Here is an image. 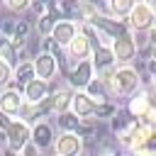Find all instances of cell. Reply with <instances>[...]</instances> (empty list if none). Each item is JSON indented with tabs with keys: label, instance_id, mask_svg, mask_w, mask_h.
Returning <instances> with one entry per match:
<instances>
[{
	"label": "cell",
	"instance_id": "obj_1",
	"mask_svg": "<svg viewBox=\"0 0 156 156\" xmlns=\"http://www.w3.org/2000/svg\"><path fill=\"white\" fill-rule=\"evenodd\" d=\"M105 88L115 98H129V95H134L141 88V76L132 66H119V68H115V73L110 76Z\"/></svg>",
	"mask_w": 156,
	"mask_h": 156
},
{
	"label": "cell",
	"instance_id": "obj_2",
	"mask_svg": "<svg viewBox=\"0 0 156 156\" xmlns=\"http://www.w3.org/2000/svg\"><path fill=\"white\" fill-rule=\"evenodd\" d=\"M90 24L98 29V34H100V37H107L110 41L129 32V27H127V22H124V20H115V17L105 15V12H98V15L90 20Z\"/></svg>",
	"mask_w": 156,
	"mask_h": 156
},
{
	"label": "cell",
	"instance_id": "obj_3",
	"mask_svg": "<svg viewBox=\"0 0 156 156\" xmlns=\"http://www.w3.org/2000/svg\"><path fill=\"white\" fill-rule=\"evenodd\" d=\"M29 132H32V127L24 119H10V124L5 129V144H7V149L22 151L29 144Z\"/></svg>",
	"mask_w": 156,
	"mask_h": 156
},
{
	"label": "cell",
	"instance_id": "obj_4",
	"mask_svg": "<svg viewBox=\"0 0 156 156\" xmlns=\"http://www.w3.org/2000/svg\"><path fill=\"white\" fill-rule=\"evenodd\" d=\"M110 51H112L115 66H117V63H119V66H129V63L134 61V56H136L134 37H132V34L127 32V34H122V37L112 39V44H110Z\"/></svg>",
	"mask_w": 156,
	"mask_h": 156
},
{
	"label": "cell",
	"instance_id": "obj_5",
	"mask_svg": "<svg viewBox=\"0 0 156 156\" xmlns=\"http://www.w3.org/2000/svg\"><path fill=\"white\" fill-rule=\"evenodd\" d=\"M154 20H156L154 17V10L146 7V5H141L136 0V5L132 7V12L127 17V27L132 32H149V29H154Z\"/></svg>",
	"mask_w": 156,
	"mask_h": 156
},
{
	"label": "cell",
	"instance_id": "obj_6",
	"mask_svg": "<svg viewBox=\"0 0 156 156\" xmlns=\"http://www.w3.org/2000/svg\"><path fill=\"white\" fill-rule=\"evenodd\" d=\"M54 151H56V156H78L80 151H83V139L76 134V132H61L56 139H54Z\"/></svg>",
	"mask_w": 156,
	"mask_h": 156
},
{
	"label": "cell",
	"instance_id": "obj_7",
	"mask_svg": "<svg viewBox=\"0 0 156 156\" xmlns=\"http://www.w3.org/2000/svg\"><path fill=\"white\" fill-rule=\"evenodd\" d=\"M32 66H34V78L39 80H51L58 73V58H54L46 51H39L37 56H32Z\"/></svg>",
	"mask_w": 156,
	"mask_h": 156
},
{
	"label": "cell",
	"instance_id": "obj_8",
	"mask_svg": "<svg viewBox=\"0 0 156 156\" xmlns=\"http://www.w3.org/2000/svg\"><path fill=\"white\" fill-rule=\"evenodd\" d=\"M95 78V71H93V63L90 58H83V61H76L68 71V83L76 88V90H85V85Z\"/></svg>",
	"mask_w": 156,
	"mask_h": 156
},
{
	"label": "cell",
	"instance_id": "obj_9",
	"mask_svg": "<svg viewBox=\"0 0 156 156\" xmlns=\"http://www.w3.org/2000/svg\"><path fill=\"white\" fill-rule=\"evenodd\" d=\"M78 34V24L76 22H71V20H58L54 27H51V32H49V39L56 44V46H68L71 44V39Z\"/></svg>",
	"mask_w": 156,
	"mask_h": 156
},
{
	"label": "cell",
	"instance_id": "obj_10",
	"mask_svg": "<svg viewBox=\"0 0 156 156\" xmlns=\"http://www.w3.org/2000/svg\"><path fill=\"white\" fill-rule=\"evenodd\" d=\"M22 107H24V98L20 90L15 88H7L0 93V112L7 115V117H15V115H22Z\"/></svg>",
	"mask_w": 156,
	"mask_h": 156
},
{
	"label": "cell",
	"instance_id": "obj_11",
	"mask_svg": "<svg viewBox=\"0 0 156 156\" xmlns=\"http://www.w3.org/2000/svg\"><path fill=\"white\" fill-rule=\"evenodd\" d=\"M54 129H51V124L49 122H37L34 127H32V132H29V141L39 149V151H44V149H49L51 144H54Z\"/></svg>",
	"mask_w": 156,
	"mask_h": 156
},
{
	"label": "cell",
	"instance_id": "obj_12",
	"mask_svg": "<svg viewBox=\"0 0 156 156\" xmlns=\"http://www.w3.org/2000/svg\"><path fill=\"white\" fill-rule=\"evenodd\" d=\"M22 98H24V102H29V105H37V102L46 100V98H49V80L32 78V80L22 88Z\"/></svg>",
	"mask_w": 156,
	"mask_h": 156
},
{
	"label": "cell",
	"instance_id": "obj_13",
	"mask_svg": "<svg viewBox=\"0 0 156 156\" xmlns=\"http://www.w3.org/2000/svg\"><path fill=\"white\" fill-rule=\"evenodd\" d=\"M149 110H154V102H151V90H136V95L134 98H129V105H127V112L134 117V119H139L141 115H146Z\"/></svg>",
	"mask_w": 156,
	"mask_h": 156
},
{
	"label": "cell",
	"instance_id": "obj_14",
	"mask_svg": "<svg viewBox=\"0 0 156 156\" xmlns=\"http://www.w3.org/2000/svg\"><path fill=\"white\" fill-rule=\"evenodd\" d=\"M76 117H93V112H95V102L83 93V90H76L73 95H71V107H68Z\"/></svg>",
	"mask_w": 156,
	"mask_h": 156
},
{
	"label": "cell",
	"instance_id": "obj_15",
	"mask_svg": "<svg viewBox=\"0 0 156 156\" xmlns=\"http://www.w3.org/2000/svg\"><path fill=\"white\" fill-rule=\"evenodd\" d=\"M66 49H68V58H71L73 63H76V61H83V58H88V56H90V51H93L90 41H88L80 32L71 39V44H68Z\"/></svg>",
	"mask_w": 156,
	"mask_h": 156
},
{
	"label": "cell",
	"instance_id": "obj_16",
	"mask_svg": "<svg viewBox=\"0 0 156 156\" xmlns=\"http://www.w3.org/2000/svg\"><path fill=\"white\" fill-rule=\"evenodd\" d=\"M71 95H73V93H68L66 88H58V90L49 93V112H51V115L66 112V110L71 107Z\"/></svg>",
	"mask_w": 156,
	"mask_h": 156
},
{
	"label": "cell",
	"instance_id": "obj_17",
	"mask_svg": "<svg viewBox=\"0 0 156 156\" xmlns=\"http://www.w3.org/2000/svg\"><path fill=\"white\" fill-rule=\"evenodd\" d=\"M95 105H100V102H107L110 100V93H107V88H105V83L100 80V78H93L88 85H85V90H83Z\"/></svg>",
	"mask_w": 156,
	"mask_h": 156
},
{
	"label": "cell",
	"instance_id": "obj_18",
	"mask_svg": "<svg viewBox=\"0 0 156 156\" xmlns=\"http://www.w3.org/2000/svg\"><path fill=\"white\" fill-rule=\"evenodd\" d=\"M136 0H107V15L115 20H127Z\"/></svg>",
	"mask_w": 156,
	"mask_h": 156
},
{
	"label": "cell",
	"instance_id": "obj_19",
	"mask_svg": "<svg viewBox=\"0 0 156 156\" xmlns=\"http://www.w3.org/2000/svg\"><path fill=\"white\" fill-rule=\"evenodd\" d=\"M29 29H32V24L27 22V20H20V22H15L12 24V32H10V41L20 49V46H27V41H29Z\"/></svg>",
	"mask_w": 156,
	"mask_h": 156
},
{
	"label": "cell",
	"instance_id": "obj_20",
	"mask_svg": "<svg viewBox=\"0 0 156 156\" xmlns=\"http://www.w3.org/2000/svg\"><path fill=\"white\" fill-rule=\"evenodd\" d=\"M32 78H34V66H32V61H20V63L15 66V71H12V80H17V85L24 88Z\"/></svg>",
	"mask_w": 156,
	"mask_h": 156
},
{
	"label": "cell",
	"instance_id": "obj_21",
	"mask_svg": "<svg viewBox=\"0 0 156 156\" xmlns=\"http://www.w3.org/2000/svg\"><path fill=\"white\" fill-rule=\"evenodd\" d=\"M0 61H5L10 66H17V46L5 34H0Z\"/></svg>",
	"mask_w": 156,
	"mask_h": 156
},
{
	"label": "cell",
	"instance_id": "obj_22",
	"mask_svg": "<svg viewBox=\"0 0 156 156\" xmlns=\"http://www.w3.org/2000/svg\"><path fill=\"white\" fill-rule=\"evenodd\" d=\"M56 122H58V129L61 132H76L78 124H80V117H76L71 110H66V112L56 115Z\"/></svg>",
	"mask_w": 156,
	"mask_h": 156
},
{
	"label": "cell",
	"instance_id": "obj_23",
	"mask_svg": "<svg viewBox=\"0 0 156 156\" xmlns=\"http://www.w3.org/2000/svg\"><path fill=\"white\" fill-rule=\"evenodd\" d=\"M115 112H117V105H112V102L107 100V102H100V105H95V112H93V117H95V119H110Z\"/></svg>",
	"mask_w": 156,
	"mask_h": 156
},
{
	"label": "cell",
	"instance_id": "obj_24",
	"mask_svg": "<svg viewBox=\"0 0 156 156\" xmlns=\"http://www.w3.org/2000/svg\"><path fill=\"white\" fill-rule=\"evenodd\" d=\"M56 22H58V20H56V17H51L49 12L39 15V24H37V27H39V34H41V37H49V32H51V27H54Z\"/></svg>",
	"mask_w": 156,
	"mask_h": 156
},
{
	"label": "cell",
	"instance_id": "obj_25",
	"mask_svg": "<svg viewBox=\"0 0 156 156\" xmlns=\"http://www.w3.org/2000/svg\"><path fill=\"white\" fill-rule=\"evenodd\" d=\"M5 5H7V10L20 15V12H27L32 7V0H5Z\"/></svg>",
	"mask_w": 156,
	"mask_h": 156
},
{
	"label": "cell",
	"instance_id": "obj_26",
	"mask_svg": "<svg viewBox=\"0 0 156 156\" xmlns=\"http://www.w3.org/2000/svg\"><path fill=\"white\" fill-rule=\"evenodd\" d=\"M10 80H12V66L5 63V61H0V88H5Z\"/></svg>",
	"mask_w": 156,
	"mask_h": 156
},
{
	"label": "cell",
	"instance_id": "obj_27",
	"mask_svg": "<svg viewBox=\"0 0 156 156\" xmlns=\"http://www.w3.org/2000/svg\"><path fill=\"white\" fill-rule=\"evenodd\" d=\"M17 156H41V151H39V149H37V146L29 141V144H27L22 151H17Z\"/></svg>",
	"mask_w": 156,
	"mask_h": 156
},
{
	"label": "cell",
	"instance_id": "obj_28",
	"mask_svg": "<svg viewBox=\"0 0 156 156\" xmlns=\"http://www.w3.org/2000/svg\"><path fill=\"white\" fill-rule=\"evenodd\" d=\"M0 156H17V151H12V149H7V146H5V149H2V154H0Z\"/></svg>",
	"mask_w": 156,
	"mask_h": 156
},
{
	"label": "cell",
	"instance_id": "obj_29",
	"mask_svg": "<svg viewBox=\"0 0 156 156\" xmlns=\"http://www.w3.org/2000/svg\"><path fill=\"white\" fill-rule=\"evenodd\" d=\"M139 2H141V5H146V7H151V10L156 7V0H139Z\"/></svg>",
	"mask_w": 156,
	"mask_h": 156
},
{
	"label": "cell",
	"instance_id": "obj_30",
	"mask_svg": "<svg viewBox=\"0 0 156 156\" xmlns=\"http://www.w3.org/2000/svg\"><path fill=\"white\" fill-rule=\"evenodd\" d=\"M32 2H34V5H41V7H46L51 0H32Z\"/></svg>",
	"mask_w": 156,
	"mask_h": 156
},
{
	"label": "cell",
	"instance_id": "obj_31",
	"mask_svg": "<svg viewBox=\"0 0 156 156\" xmlns=\"http://www.w3.org/2000/svg\"><path fill=\"white\" fill-rule=\"evenodd\" d=\"M98 156H115L112 151H102V154H98Z\"/></svg>",
	"mask_w": 156,
	"mask_h": 156
}]
</instances>
